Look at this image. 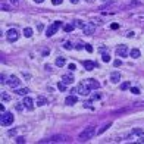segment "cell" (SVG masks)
Returning a JSON list of instances; mask_svg holds the SVG:
<instances>
[{
    "label": "cell",
    "instance_id": "6da1fadb",
    "mask_svg": "<svg viewBox=\"0 0 144 144\" xmlns=\"http://www.w3.org/2000/svg\"><path fill=\"white\" fill-rule=\"evenodd\" d=\"M93 135H94V126L90 125V126H87V128H84V131L78 135V140L79 141H87V140H90Z\"/></svg>",
    "mask_w": 144,
    "mask_h": 144
},
{
    "label": "cell",
    "instance_id": "7a4b0ae2",
    "mask_svg": "<svg viewBox=\"0 0 144 144\" xmlns=\"http://www.w3.org/2000/svg\"><path fill=\"white\" fill-rule=\"evenodd\" d=\"M0 121H2V125H3V126L12 125V122H13V115L10 113V112H3V113H2V118H0Z\"/></svg>",
    "mask_w": 144,
    "mask_h": 144
},
{
    "label": "cell",
    "instance_id": "3957f363",
    "mask_svg": "<svg viewBox=\"0 0 144 144\" xmlns=\"http://www.w3.org/2000/svg\"><path fill=\"white\" fill-rule=\"evenodd\" d=\"M69 138L66 135H54V137L49 138V140H41V143H65Z\"/></svg>",
    "mask_w": 144,
    "mask_h": 144
},
{
    "label": "cell",
    "instance_id": "277c9868",
    "mask_svg": "<svg viewBox=\"0 0 144 144\" xmlns=\"http://www.w3.org/2000/svg\"><path fill=\"white\" fill-rule=\"evenodd\" d=\"M6 38H7V41L15 43L19 38V32L15 30V28H10V30H7V32H6Z\"/></svg>",
    "mask_w": 144,
    "mask_h": 144
},
{
    "label": "cell",
    "instance_id": "5b68a950",
    "mask_svg": "<svg viewBox=\"0 0 144 144\" xmlns=\"http://www.w3.org/2000/svg\"><path fill=\"white\" fill-rule=\"evenodd\" d=\"M19 84H21V79H19L16 75H10V77L7 78V85H9V87H12V88H18Z\"/></svg>",
    "mask_w": 144,
    "mask_h": 144
},
{
    "label": "cell",
    "instance_id": "8992f818",
    "mask_svg": "<svg viewBox=\"0 0 144 144\" xmlns=\"http://www.w3.org/2000/svg\"><path fill=\"white\" fill-rule=\"evenodd\" d=\"M60 25H62L60 22H54V24H52V25H50V27L47 28V32H46V35H47V37H52L53 34H56V32H57V30L60 28Z\"/></svg>",
    "mask_w": 144,
    "mask_h": 144
},
{
    "label": "cell",
    "instance_id": "52a82bcc",
    "mask_svg": "<svg viewBox=\"0 0 144 144\" xmlns=\"http://www.w3.org/2000/svg\"><path fill=\"white\" fill-rule=\"evenodd\" d=\"M90 91L91 90L87 87V84H78V87H77V93H79L81 96H88Z\"/></svg>",
    "mask_w": 144,
    "mask_h": 144
},
{
    "label": "cell",
    "instance_id": "ba28073f",
    "mask_svg": "<svg viewBox=\"0 0 144 144\" xmlns=\"http://www.w3.org/2000/svg\"><path fill=\"white\" fill-rule=\"evenodd\" d=\"M85 84H87V87H88L90 90H97V88L100 87V82H99L97 79H94V78L87 79V81H85Z\"/></svg>",
    "mask_w": 144,
    "mask_h": 144
},
{
    "label": "cell",
    "instance_id": "9c48e42d",
    "mask_svg": "<svg viewBox=\"0 0 144 144\" xmlns=\"http://www.w3.org/2000/svg\"><path fill=\"white\" fill-rule=\"evenodd\" d=\"M128 53H129V52H128V47H126V46H119V47L116 49V54L121 56V57H126Z\"/></svg>",
    "mask_w": 144,
    "mask_h": 144
},
{
    "label": "cell",
    "instance_id": "30bf717a",
    "mask_svg": "<svg viewBox=\"0 0 144 144\" xmlns=\"http://www.w3.org/2000/svg\"><path fill=\"white\" fill-rule=\"evenodd\" d=\"M24 106L27 109H30V110H32V109H34V100H32V99H31L30 96H25V99H24Z\"/></svg>",
    "mask_w": 144,
    "mask_h": 144
},
{
    "label": "cell",
    "instance_id": "8fae6325",
    "mask_svg": "<svg viewBox=\"0 0 144 144\" xmlns=\"http://www.w3.org/2000/svg\"><path fill=\"white\" fill-rule=\"evenodd\" d=\"M119 81H121V74L118 71L112 72V74H110V82H112V84H118Z\"/></svg>",
    "mask_w": 144,
    "mask_h": 144
},
{
    "label": "cell",
    "instance_id": "7c38bea8",
    "mask_svg": "<svg viewBox=\"0 0 144 144\" xmlns=\"http://www.w3.org/2000/svg\"><path fill=\"white\" fill-rule=\"evenodd\" d=\"M77 102H78V97L74 96V94H72V96H68L65 99V104L66 106H72V104H75Z\"/></svg>",
    "mask_w": 144,
    "mask_h": 144
},
{
    "label": "cell",
    "instance_id": "4fadbf2b",
    "mask_svg": "<svg viewBox=\"0 0 144 144\" xmlns=\"http://www.w3.org/2000/svg\"><path fill=\"white\" fill-rule=\"evenodd\" d=\"M82 65H84V68L87 69V71H93V69L96 68V63H94V62H91V60H84V62H82Z\"/></svg>",
    "mask_w": 144,
    "mask_h": 144
},
{
    "label": "cell",
    "instance_id": "5bb4252c",
    "mask_svg": "<svg viewBox=\"0 0 144 144\" xmlns=\"http://www.w3.org/2000/svg\"><path fill=\"white\" fill-rule=\"evenodd\" d=\"M84 34L85 35H93L94 34V25H85L84 27Z\"/></svg>",
    "mask_w": 144,
    "mask_h": 144
},
{
    "label": "cell",
    "instance_id": "9a60e30c",
    "mask_svg": "<svg viewBox=\"0 0 144 144\" xmlns=\"http://www.w3.org/2000/svg\"><path fill=\"white\" fill-rule=\"evenodd\" d=\"M62 79H63V82H66V84H72L74 82V75L72 74H65L62 77Z\"/></svg>",
    "mask_w": 144,
    "mask_h": 144
},
{
    "label": "cell",
    "instance_id": "2e32d148",
    "mask_svg": "<svg viewBox=\"0 0 144 144\" xmlns=\"http://www.w3.org/2000/svg\"><path fill=\"white\" fill-rule=\"evenodd\" d=\"M129 56H131V57H134V59H137V57H140V56H141V52H140L138 49H132L131 52H129Z\"/></svg>",
    "mask_w": 144,
    "mask_h": 144
},
{
    "label": "cell",
    "instance_id": "e0dca14e",
    "mask_svg": "<svg viewBox=\"0 0 144 144\" xmlns=\"http://www.w3.org/2000/svg\"><path fill=\"white\" fill-rule=\"evenodd\" d=\"M15 93H16L18 96H27V94L30 93V90H28V88H18V90H15Z\"/></svg>",
    "mask_w": 144,
    "mask_h": 144
},
{
    "label": "cell",
    "instance_id": "ac0fdd59",
    "mask_svg": "<svg viewBox=\"0 0 144 144\" xmlns=\"http://www.w3.org/2000/svg\"><path fill=\"white\" fill-rule=\"evenodd\" d=\"M37 104L38 106H44V104H47V99L43 96H38V99H37Z\"/></svg>",
    "mask_w": 144,
    "mask_h": 144
},
{
    "label": "cell",
    "instance_id": "d6986e66",
    "mask_svg": "<svg viewBox=\"0 0 144 144\" xmlns=\"http://www.w3.org/2000/svg\"><path fill=\"white\" fill-rule=\"evenodd\" d=\"M74 25H75V28H82V30H84V27H85L84 21H81V19H77V21H74Z\"/></svg>",
    "mask_w": 144,
    "mask_h": 144
},
{
    "label": "cell",
    "instance_id": "ffe728a7",
    "mask_svg": "<svg viewBox=\"0 0 144 144\" xmlns=\"http://www.w3.org/2000/svg\"><path fill=\"white\" fill-rule=\"evenodd\" d=\"M74 28H75V25H74V24H66V25H63V31H65V32H72V31H74Z\"/></svg>",
    "mask_w": 144,
    "mask_h": 144
},
{
    "label": "cell",
    "instance_id": "44dd1931",
    "mask_svg": "<svg viewBox=\"0 0 144 144\" xmlns=\"http://www.w3.org/2000/svg\"><path fill=\"white\" fill-rule=\"evenodd\" d=\"M65 62H66L65 57H57V59H56V66H59V68H60V66L65 65Z\"/></svg>",
    "mask_w": 144,
    "mask_h": 144
},
{
    "label": "cell",
    "instance_id": "7402d4cb",
    "mask_svg": "<svg viewBox=\"0 0 144 144\" xmlns=\"http://www.w3.org/2000/svg\"><path fill=\"white\" fill-rule=\"evenodd\" d=\"M57 88H59L60 91H66V82H63V81L57 82Z\"/></svg>",
    "mask_w": 144,
    "mask_h": 144
},
{
    "label": "cell",
    "instance_id": "603a6c76",
    "mask_svg": "<svg viewBox=\"0 0 144 144\" xmlns=\"http://www.w3.org/2000/svg\"><path fill=\"white\" fill-rule=\"evenodd\" d=\"M24 35L27 37V38H30V37L32 35V30H31V28H25L24 30Z\"/></svg>",
    "mask_w": 144,
    "mask_h": 144
},
{
    "label": "cell",
    "instance_id": "cb8c5ba5",
    "mask_svg": "<svg viewBox=\"0 0 144 144\" xmlns=\"http://www.w3.org/2000/svg\"><path fill=\"white\" fill-rule=\"evenodd\" d=\"M9 100H10V96L6 93H2V102H9Z\"/></svg>",
    "mask_w": 144,
    "mask_h": 144
},
{
    "label": "cell",
    "instance_id": "d4e9b609",
    "mask_svg": "<svg viewBox=\"0 0 144 144\" xmlns=\"http://www.w3.org/2000/svg\"><path fill=\"white\" fill-rule=\"evenodd\" d=\"M18 131H19V128H15V129H10V131L7 132V137H13L15 134H18Z\"/></svg>",
    "mask_w": 144,
    "mask_h": 144
},
{
    "label": "cell",
    "instance_id": "484cf974",
    "mask_svg": "<svg viewBox=\"0 0 144 144\" xmlns=\"http://www.w3.org/2000/svg\"><path fill=\"white\" fill-rule=\"evenodd\" d=\"M132 134H135V135H143V134H144V131L141 129V128H135V129L132 131Z\"/></svg>",
    "mask_w": 144,
    "mask_h": 144
},
{
    "label": "cell",
    "instance_id": "4316f807",
    "mask_svg": "<svg viewBox=\"0 0 144 144\" xmlns=\"http://www.w3.org/2000/svg\"><path fill=\"white\" fill-rule=\"evenodd\" d=\"M128 88H131V85H129V82H124V84L121 85V90H128Z\"/></svg>",
    "mask_w": 144,
    "mask_h": 144
},
{
    "label": "cell",
    "instance_id": "83f0119b",
    "mask_svg": "<svg viewBox=\"0 0 144 144\" xmlns=\"http://www.w3.org/2000/svg\"><path fill=\"white\" fill-rule=\"evenodd\" d=\"M109 126H110V124H106V125L104 126H102V128H100V129H99V134H102V132H104L106 131V129H107Z\"/></svg>",
    "mask_w": 144,
    "mask_h": 144
},
{
    "label": "cell",
    "instance_id": "f1b7e54d",
    "mask_svg": "<svg viewBox=\"0 0 144 144\" xmlns=\"http://www.w3.org/2000/svg\"><path fill=\"white\" fill-rule=\"evenodd\" d=\"M129 90H131V93H132V94H140V90H138L137 87H131Z\"/></svg>",
    "mask_w": 144,
    "mask_h": 144
},
{
    "label": "cell",
    "instance_id": "f546056e",
    "mask_svg": "<svg viewBox=\"0 0 144 144\" xmlns=\"http://www.w3.org/2000/svg\"><path fill=\"white\" fill-rule=\"evenodd\" d=\"M102 59H103V62H110V56L109 54H103Z\"/></svg>",
    "mask_w": 144,
    "mask_h": 144
},
{
    "label": "cell",
    "instance_id": "4dcf8cb0",
    "mask_svg": "<svg viewBox=\"0 0 144 144\" xmlns=\"http://www.w3.org/2000/svg\"><path fill=\"white\" fill-rule=\"evenodd\" d=\"M85 50H87V52H88V53H91V52H93V46H91V44H85Z\"/></svg>",
    "mask_w": 144,
    "mask_h": 144
},
{
    "label": "cell",
    "instance_id": "1f68e13d",
    "mask_svg": "<svg viewBox=\"0 0 144 144\" xmlns=\"http://www.w3.org/2000/svg\"><path fill=\"white\" fill-rule=\"evenodd\" d=\"M63 49H66V50H69V49H72V46H71V43H69V41H66V43H63Z\"/></svg>",
    "mask_w": 144,
    "mask_h": 144
},
{
    "label": "cell",
    "instance_id": "d6a6232c",
    "mask_svg": "<svg viewBox=\"0 0 144 144\" xmlns=\"http://www.w3.org/2000/svg\"><path fill=\"white\" fill-rule=\"evenodd\" d=\"M15 141H16V143H25V138L24 137H18V138H16V140H15Z\"/></svg>",
    "mask_w": 144,
    "mask_h": 144
},
{
    "label": "cell",
    "instance_id": "836d02e7",
    "mask_svg": "<svg viewBox=\"0 0 144 144\" xmlns=\"http://www.w3.org/2000/svg\"><path fill=\"white\" fill-rule=\"evenodd\" d=\"M82 47H85V44H81V43H78V44L75 46V49H77V50H81Z\"/></svg>",
    "mask_w": 144,
    "mask_h": 144
},
{
    "label": "cell",
    "instance_id": "e575fe53",
    "mask_svg": "<svg viewBox=\"0 0 144 144\" xmlns=\"http://www.w3.org/2000/svg\"><path fill=\"white\" fill-rule=\"evenodd\" d=\"M113 65L116 66V68H118V66H121V65H122V62H121L119 59H116V60H115V62H113Z\"/></svg>",
    "mask_w": 144,
    "mask_h": 144
},
{
    "label": "cell",
    "instance_id": "d590c367",
    "mask_svg": "<svg viewBox=\"0 0 144 144\" xmlns=\"http://www.w3.org/2000/svg\"><path fill=\"white\" fill-rule=\"evenodd\" d=\"M68 68H69V71H75V69H77V66L74 65V63H71V65L68 66Z\"/></svg>",
    "mask_w": 144,
    "mask_h": 144
},
{
    "label": "cell",
    "instance_id": "8d00e7d4",
    "mask_svg": "<svg viewBox=\"0 0 144 144\" xmlns=\"http://www.w3.org/2000/svg\"><path fill=\"white\" fill-rule=\"evenodd\" d=\"M52 2H53V5H60L63 0H52Z\"/></svg>",
    "mask_w": 144,
    "mask_h": 144
},
{
    "label": "cell",
    "instance_id": "74e56055",
    "mask_svg": "<svg viewBox=\"0 0 144 144\" xmlns=\"http://www.w3.org/2000/svg\"><path fill=\"white\" fill-rule=\"evenodd\" d=\"M93 99H94V100H99V99H102V96H100V94H94Z\"/></svg>",
    "mask_w": 144,
    "mask_h": 144
},
{
    "label": "cell",
    "instance_id": "f35d334b",
    "mask_svg": "<svg viewBox=\"0 0 144 144\" xmlns=\"http://www.w3.org/2000/svg\"><path fill=\"white\" fill-rule=\"evenodd\" d=\"M22 104H24V103H22ZM22 104H18V106H16V110H22V109L25 107V106H22Z\"/></svg>",
    "mask_w": 144,
    "mask_h": 144
},
{
    "label": "cell",
    "instance_id": "ab89813d",
    "mask_svg": "<svg viewBox=\"0 0 144 144\" xmlns=\"http://www.w3.org/2000/svg\"><path fill=\"white\" fill-rule=\"evenodd\" d=\"M10 2H12V5L16 6V5H19V2H21V0H10Z\"/></svg>",
    "mask_w": 144,
    "mask_h": 144
},
{
    "label": "cell",
    "instance_id": "60d3db41",
    "mask_svg": "<svg viewBox=\"0 0 144 144\" xmlns=\"http://www.w3.org/2000/svg\"><path fill=\"white\" fill-rule=\"evenodd\" d=\"M110 28H112V30H116V28H118V24H112L110 25Z\"/></svg>",
    "mask_w": 144,
    "mask_h": 144
},
{
    "label": "cell",
    "instance_id": "b9f144b4",
    "mask_svg": "<svg viewBox=\"0 0 144 144\" xmlns=\"http://www.w3.org/2000/svg\"><path fill=\"white\" fill-rule=\"evenodd\" d=\"M2 9H3V10H9V7H7L6 5H2Z\"/></svg>",
    "mask_w": 144,
    "mask_h": 144
},
{
    "label": "cell",
    "instance_id": "7bdbcfd3",
    "mask_svg": "<svg viewBox=\"0 0 144 144\" xmlns=\"http://www.w3.org/2000/svg\"><path fill=\"white\" fill-rule=\"evenodd\" d=\"M78 2H79V0H71V3H74V5H77Z\"/></svg>",
    "mask_w": 144,
    "mask_h": 144
},
{
    "label": "cell",
    "instance_id": "ee69618b",
    "mask_svg": "<svg viewBox=\"0 0 144 144\" xmlns=\"http://www.w3.org/2000/svg\"><path fill=\"white\" fill-rule=\"evenodd\" d=\"M34 2H35V3H43L44 0H34Z\"/></svg>",
    "mask_w": 144,
    "mask_h": 144
},
{
    "label": "cell",
    "instance_id": "f6af8a7d",
    "mask_svg": "<svg viewBox=\"0 0 144 144\" xmlns=\"http://www.w3.org/2000/svg\"><path fill=\"white\" fill-rule=\"evenodd\" d=\"M85 2H87V3H93V2H94V0H85Z\"/></svg>",
    "mask_w": 144,
    "mask_h": 144
},
{
    "label": "cell",
    "instance_id": "bcb514c9",
    "mask_svg": "<svg viewBox=\"0 0 144 144\" xmlns=\"http://www.w3.org/2000/svg\"><path fill=\"white\" fill-rule=\"evenodd\" d=\"M140 141H141V143H144V137H141V140H140Z\"/></svg>",
    "mask_w": 144,
    "mask_h": 144
}]
</instances>
